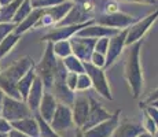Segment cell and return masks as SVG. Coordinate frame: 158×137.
Instances as JSON below:
<instances>
[{"instance_id": "obj_31", "label": "cell", "mask_w": 158, "mask_h": 137, "mask_svg": "<svg viewBox=\"0 0 158 137\" xmlns=\"http://www.w3.org/2000/svg\"><path fill=\"white\" fill-rule=\"evenodd\" d=\"M92 87V81H91L89 75L87 73H83V74H78V82H77V92H83V91H87Z\"/></svg>"}, {"instance_id": "obj_44", "label": "cell", "mask_w": 158, "mask_h": 137, "mask_svg": "<svg viewBox=\"0 0 158 137\" xmlns=\"http://www.w3.org/2000/svg\"><path fill=\"white\" fill-rule=\"evenodd\" d=\"M4 96H6V93L3 92L2 89H0V104H2V103H3V99H4Z\"/></svg>"}, {"instance_id": "obj_7", "label": "cell", "mask_w": 158, "mask_h": 137, "mask_svg": "<svg viewBox=\"0 0 158 137\" xmlns=\"http://www.w3.org/2000/svg\"><path fill=\"white\" fill-rule=\"evenodd\" d=\"M96 38H88V37H80V36H73L70 38L72 51L73 55L77 56L83 63L91 62L92 54L95 52Z\"/></svg>"}, {"instance_id": "obj_36", "label": "cell", "mask_w": 158, "mask_h": 137, "mask_svg": "<svg viewBox=\"0 0 158 137\" xmlns=\"http://www.w3.org/2000/svg\"><path fill=\"white\" fill-rule=\"evenodd\" d=\"M140 107H143L144 111L147 112V114L154 119V122L158 125V108L154 107V106H151V104H146L144 106V104H142V103H140Z\"/></svg>"}, {"instance_id": "obj_4", "label": "cell", "mask_w": 158, "mask_h": 137, "mask_svg": "<svg viewBox=\"0 0 158 137\" xmlns=\"http://www.w3.org/2000/svg\"><path fill=\"white\" fill-rule=\"evenodd\" d=\"M32 110L29 108L28 103L23 100H17L14 97L6 95L2 103V117L6 118L8 122H15L25 118H30Z\"/></svg>"}, {"instance_id": "obj_14", "label": "cell", "mask_w": 158, "mask_h": 137, "mask_svg": "<svg viewBox=\"0 0 158 137\" xmlns=\"http://www.w3.org/2000/svg\"><path fill=\"white\" fill-rule=\"evenodd\" d=\"M73 112L69 106L65 104H58V108L55 111V115H54L52 121H51V127L55 130L56 133L65 132L69 127L73 125Z\"/></svg>"}, {"instance_id": "obj_46", "label": "cell", "mask_w": 158, "mask_h": 137, "mask_svg": "<svg viewBox=\"0 0 158 137\" xmlns=\"http://www.w3.org/2000/svg\"><path fill=\"white\" fill-rule=\"evenodd\" d=\"M151 106H154V107H157L158 108V100H156V102H153V103H150Z\"/></svg>"}, {"instance_id": "obj_45", "label": "cell", "mask_w": 158, "mask_h": 137, "mask_svg": "<svg viewBox=\"0 0 158 137\" xmlns=\"http://www.w3.org/2000/svg\"><path fill=\"white\" fill-rule=\"evenodd\" d=\"M68 2H73V3H83L85 0H68Z\"/></svg>"}, {"instance_id": "obj_32", "label": "cell", "mask_w": 158, "mask_h": 137, "mask_svg": "<svg viewBox=\"0 0 158 137\" xmlns=\"http://www.w3.org/2000/svg\"><path fill=\"white\" fill-rule=\"evenodd\" d=\"M15 27H17V23H14V22L0 23V42L4 40L8 34H11L15 30Z\"/></svg>"}, {"instance_id": "obj_16", "label": "cell", "mask_w": 158, "mask_h": 137, "mask_svg": "<svg viewBox=\"0 0 158 137\" xmlns=\"http://www.w3.org/2000/svg\"><path fill=\"white\" fill-rule=\"evenodd\" d=\"M56 108H58L56 97L54 96L51 92H44L43 100H41L40 107H39V114L41 115V118H43L45 122L51 123L54 115H55Z\"/></svg>"}, {"instance_id": "obj_25", "label": "cell", "mask_w": 158, "mask_h": 137, "mask_svg": "<svg viewBox=\"0 0 158 137\" xmlns=\"http://www.w3.org/2000/svg\"><path fill=\"white\" fill-rule=\"evenodd\" d=\"M62 60H63V63H65L68 71L77 73V74H83V73H85L84 63L81 62L77 56H74V55H70V56L65 58V59H62Z\"/></svg>"}, {"instance_id": "obj_40", "label": "cell", "mask_w": 158, "mask_h": 137, "mask_svg": "<svg viewBox=\"0 0 158 137\" xmlns=\"http://www.w3.org/2000/svg\"><path fill=\"white\" fill-rule=\"evenodd\" d=\"M76 137H87V136L80 127H77V130H76Z\"/></svg>"}, {"instance_id": "obj_15", "label": "cell", "mask_w": 158, "mask_h": 137, "mask_svg": "<svg viewBox=\"0 0 158 137\" xmlns=\"http://www.w3.org/2000/svg\"><path fill=\"white\" fill-rule=\"evenodd\" d=\"M120 32V29H114V27H107L99 25V23H92L89 26H85L80 30L76 36L80 37H88V38H103V37H113Z\"/></svg>"}, {"instance_id": "obj_41", "label": "cell", "mask_w": 158, "mask_h": 137, "mask_svg": "<svg viewBox=\"0 0 158 137\" xmlns=\"http://www.w3.org/2000/svg\"><path fill=\"white\" fill-rule=\"evenodd\" d=\"M14 0H0V7H4V6L10 4V3H13Z\"/></svg>"}, {"instance_id": "obj_17", "label": "cell", "mask_w": 158, "mask_h": 137, "mask_svg": "<svg viewBox=\"0 0 158 137\" xmlns=\"http://www.w3.org/2000/svg\"><path fill=\"white\" fill-rule=\"evenodd\" d=\"M144 132L146 130L142 123L125 119L118 125V127L115 129V132L113 133L111 137H138L139 135H142Z\"/></svg>"}, {"instance_id": "obj_33", "label": "cell", "mask_w": 158, "mask_h": 137, "mask_svg": "<svg viewBox=\"0 0 158 137\" xmlns=\"http://www.w3.org/2000/svg\"><path fill=\"white\" fill-rule=\"evenodd\" d=\"M109 44H110V37L98 38L96 45H95V52H99L106 56V54H107V51H109Z\"/></svg>"}, {"instance_id": "obj_30", "label": "cell", "mask_w": 158, "mask_h": 137, "mask_svg": "<svg viewBox=\"0 0 158 137\" xmlns=\"http://www.w3.org/2000/svg\"><path fill=\"white\" fill-rule=\"evenodd\" d=\"M68 2V0H32V7L33 8H50L54 6L62 4V3Z\"/></svg>"}, {"instance_id": "obj_28", "label": "cell", "mask_w": 158, "mask_h": 137, "mask_svg": "<svg viewBox=\"0 0 158 137\" xmlns=\"http://www.w3.org/2000/svg\"><path fill=\"white\" fill-rule=\"evenodd\" d=\"M36 119H37L39 126H40V137H59L58 133L51 127V125L48 122H45L39 112L36 114Z\"/></svg>"}, {"instance_id": "obj_20", "label": "cell", "mask_w": 158, "mask_h": 137, "mask_svg": "<svg viewBox=\"0 0 158 137\" xmlns=\"http://www.w3.org/2000/svg\"><path fill=\"white\" fill-rule=\"evenodd\" d=\"M74 3L73 2H65L62 4H58V6H54V7H50V8H45V14L50 15L51 19H52L54 25H59L65 17L70 13V10L73 8Z\"/></svg>"}, {"instance_id": "obj_42", "label": "cell", "mask_w": 158, "mask_h": 137, "mask_svg": "<svg viewBox=\"0 0 158 137\" xmlns=\"http://www.w3.org/2000/svg\"><path fill=\"white\" fill-rule=\"evenodd\" d=\"M139 3H147V4H154L156 0H138Z\"/></svg>"}, {"instance_id": "obj_13", "label": "cell", "mask_w": 158, "mask_h": 137, "mask_svg": "<svg viewBox=\"0 0 158 137\" xmlns=\"http://www.w3.org/2000/svg\"><path fill=\"white\" fill-rule=\"evenodd\" d=\"M120 114H121V110H117L111 115L110 119L105 121V122L96 125L92 129L84 132L85 136L87 137H111L113 133L115 132V129L118 127V125H120Z\"/></svg>"}, {"instance_id": "obj_11", "label": "cell", "mask_w": 158, "mask_h": 137, "mask_svg": "<svg viewBox=\"0 0 158 137\" xmlns=\"http://www.w3.org/2000/svg\"><path fill=\"white\" fill-rule=\"evenodd\" d=\"M127 37H128V29L120 30L115 36L110 37V44H109V51L106 54V65L105 69L110 67L111 65L115 62L118 56L123 52L124 47L127 45Z\"/></svg>"}, {"instance_id": "obj_26", "label": "cell", "mask_w": 158, "mask_h": 137, "mask_svg": "<svg viewBox=\"0 0 158 137\" xmlns=\"http://www.w3.org/2000/svg\"><path fill=\"white\" fill-rule=\"evenodd\" d=\"M54 54H55L56 56L62 58V59L73 55L70 40H62V41L54 42Z\"/></svg>"}, {"instance_id": "obj_23", "label": "cell", "mask_w": 158, "mask_h": 137, "mask_svg": "<svg viewBox=\"0 0 158 137\" xmlns=\"http://www.w3.org/2000/svg\"><path fill=\"white\" fill-rule=\"evenodd\" d=\"M25 0H14L13 3L4 6V7H0V23H7V22H13L15 13L19 8V6Z\"/></svg>"}, {"instance_id": "obj_24", "label": "cell", "mask_w": 158, "mask_h": 137, "mask_svg": "<svg viewBox=\"0 0 158 137\" xmlns=\"http://www.w3.org/2000/svg\"><path fill=\"white\" fill-rule=\"evenodd\" d=\"M19 38H21V34H17L15 32H13L11 34H8L4 40L0 42V59L4 58L6 55L13 50V48L15 47V44L19 41Z\"/></svg>"}, {"instance_id": "obj_1", "label": "cell", "mask_w": 158, "mask_h": 137, "mask_svg": "<svg viewBox=\"0 0 158 137\" xmlns=\"http://www.w3.org/2000/svg\"><path fill=\"white\" fill-rule=\"evenodd\" d=\"M32 67H35V62L30 56L18 59L10 67L0 73V89L7 96L14 97L17 100H22V96L18 92V82Z\"/></svg>"}, {"instance_id": "obj_6", "label": "cell", "mask_w": 158, "mask_h": 137, "mask_svg": "<svg viewBox=\"0 0 158 137\" xmlns=\"http://www.w3.org/2000/svg\"><path fill=\"white\" fill-rule=\"evenodd\" d=\"M95 22L107 27L124 30L131 27L133 23H136L138 19L129 14H124L121 11H118V13H114V14H103V15H99V17H95Z\"/></svg>"}, {"instance_id": "obj_29", "label": "cell", "mask_w": 158, "mask_h": 137, "mask_svg": "<svg viewBox=\"0 0 158 137\" xmlns=\"http://www.w3.org/2000/svg\"><path fill=\"white\" fill-rule=\"evenodd\" d=\"M143 111H144V110H143ZM142 125H143V127H144L146 132L150 133V135H154V136H156L157 133H158V125L154 122V119H153V118H151L146 111H144L143 123H142Z\"/></svg>"}, {"instance_id": "obj_38", "label": "cell", "mask_w": 158, "mask_h": 137, "mask_svg": "<svg viewBox=\"0 0 158 137\" xmlns=\"http://www.w3.org/2000/svg\"><path fill=\"white\" fill-rule=\"evenodd\" d=\"M156 100H158V88H157L156 91H153V92L150 93V96L147 97V100H146V103H147V104H150V103L156 102Z\"/></svg>"}, {"instance_id": "obj_2", "label": "cell", "mask_w": 158, "mask_h": 137, "mask_svg": "<svg viewBox=\"0 0 158 137\" xmlns=\"http://www.w3.org/2000/svg\"><path fill=\"white\" fill-rule=\"evenodd\" d=\"M142 40L131 45L128 55L125 60V78L128 81L132 96L138 99L143 89V73L140 66V50H142Z\"/></svg>"}, {"instance_id": "obj_39", "label": "cell", "mask_w": 158, "mask_h": 137, "mask_svg": "<svg viewBox=\"0 0 158 137\" xmlns=\"http://www.w3.org/2000/svg\"><path fill=\"white\" fill-rule=\"evenodd\" d=\"M8 137H30L28 135H25V133H22V132H19V130H17V129H11V132L8 133Z\"/></svg>"}, {"instance_id": "obj_8", "label": "cell", "mask_w": 158, "mask_h": 137, "mask_svg": "<svg viewBox=\"0 0 158 137\" xmlns=\"http://www.w3.org/2000/svg\"><path fill=\"white\" fill-rule=\"evenodd\" d=\"M158 19V8L154 10L151 14H148L143 19H139L136 23H133L128 27V37H127V45H132L135 42L140 41L142 37L147 33V30L151 27L154 22Z\"/></svg>"}, {"instance_id": "obj_50", "label": "cell", "mask_w": 158, "mask_h": 137, "mask_svg": "<svg viewBox=\"0 0 158 137\" xmlns=\"http://www.w3.org/2000/svg\"><path fill=\"white\" fill-rule=\"evenodd\" d=\"M157 135H158V133H157Z\"/></svg>"}, {"instance_id": "obj_47", "label": "cell", "mask_w": 158, "mask_h": 137, "mask_svg": "<svg viewBox=\"0 0 158 137\" xmlns=\"http://www.w3.org/2000/svg\"><path fill=\"white\" fill-rule=\"evenodd\" d=\"M0 137H8V133H0Z\"/></svg>"}, {"instance_id": "obj_37", "label": "cell", "mask_w": 158, "mask_h": 137, "mask_svg": "<svg viewBox=\"0 0 158 137\" xmlns=\"http://www.w3.org/2000/svg\"><path fill=\"white\" fill-rule=\"evenodd\" d=\"M13 126H11V122H8L6 118L0 117V133H10Z\"/></svg>"}, {"instance_id": "obj_18", "label": "cell", "mask_w": 158, "mask_h": 137, "mask_svg": "<svg viewBox=\"0 0 158 137\" xmlns=\"http://www.w3.org/2000/svg\"><path fill=\"white\" fill-rule=\"evenodd\" d=\"M43 96H44V84H43V81H41V78L37 75L32 85V89H30V92H29L28 100H26L29 108L32 110L33 112H37L41 100H43Z\"/></svg>"}, {"instance_id": "obj_9", "label": "cell", "mask_w": 158, "mask_h": 137, "mask_svg": "<svg viewBox=\"0 0 158 137\" xmlns=\"http://www.w3.org/2000/svg\"><path fill=\"white\" fill-rule=\"evenodd\" d=\"M95 23V18L88 22H84V23H78V25H69V26H56V29L51 30L50 33L44 36L41 38V41H45V42H56V41H62V40H69L72 38L73 36H76L78 32H80L83 27L85 26H89Z\"/></svg>"}, {"instance_id": "obj_21", "label": "cell", "mask_w": 158, "mask_h": 137, "mask_svg": "<svg viewBox=\"0 0 158 137\" xmlns=\"http://www.w3.org/2000/svg\"><path fill=\"white\" fill-rule=\"evenodd\" d=\"M43 14H44V8H33V11L30 13L29 17L25 18V19L19 23V25H17V27H15L14 32L17 33V34H22V33L28 32L30 27H35L36 26V23H37L39 19L43 17Z\"/></svg>"}, {"instance_id": "obj_3", "label": "cell", "mask_w": 158, "mask_h": 137, "mask_svg": "<svg viewBox=\"0 0 158 137\" xmlns=\"http://www.w3.org/2000/svg\"><path fill=\"white\" fill-rule=\"evenodd\" d=\"M56 66H58V59H56V55L54 54V42H47L43 59L36 66V74L41 78L44 88L48 91L52 89Z\"/></svg>"}, {"instance_id": "obj_48", "label": "cell", "mask_w": 158, "mask_h": 137, "mask_svg": "<svg viewBox=\"0 0 158 137\" xmlns=\"http://www.w3.org/2000/svg\"><path fill=\"white\" fill-rule=\"evenodd\" d=\"M125 2H133V3H139L138 0H125Z\"/></svg>"}, {"instance_id": "obj_10", "label": "cell", "mask_w": 158, "mask_h": 137, "mask_svg": "<svg viewBox=\"0 0 158 137\" xmlns=\"http://www.w3.org/2000/svg\"><path fill=\"white\" fill-rule=\"evenodd\" d=\"M89 114H88V118H87V122L84 123L83 126V132H87V130L92 129V127H95L96 125L105 122V121L110 119L111 118V114L107 111L101 103H98L94 97H89Z\"/></svg>"}, {"instance_id": "obj_27", "label": "cell", "mask_w": 158, "mask_h": 137, "mask_svg": "<svg viewBox=\"0 0 158 137\" xmlns=\"http://www.w3.org/2000/svg\"><path fill=\"white\" fill-rule=\"evenodd\" d=\"M33 11V7H32V0H25V2L22 3V4L19 6V8L17 10V13H15V17H14V23H17V25H19L21 22H22L25 18H28L30 13Z\"/></svg>"}, {"instance_id": "obj_5", "label": "cell", "mask_w": 158, "mask_h": 137, "mask_svg": "<svg viewBox=\"0 0 158 137\" xmlns=\"http://www.w3.org/2000/svg\"><path fill=\"white\" fill-rule=\"evenodd\" d=\"M84 69H85L87 74L89 75L91 81H92V87L95 88L96 92H98L99 95H102L105 99H109V100L113 99V96H111L110 87H109L107 78H106L103 69L96 67V66H94L91 62L84 63Z\"/></svg>"}, {"instance_id": "obj_19", "label": "cell", "mask_w": 158, "mask_h": 137, "mask_svg": "<svg viewBox=\"0 0 158 137\" xmlns=\"http://www.w3.org/2000/svg\"><path fill=\"white\" fill-rule=\"evenodd\" d=\"M11 126L30 137H40V126H39V122H37V119H33L32 117L11 122Z\"/></svg>"}, {"instance_id": "obj_12", "label": "cell", "mask_w": 158, "mask_h": 137, "mask_svg": "<svg viewBox=\"0 0 158 137\" xmlns=\"http://www.w3.org/2000/svg\"><path fill=\"white\" fill-rule=\"evenodd\" d=\"M89 97H87L84 93L78 92V95L74 97V103H73V121H74L76 126L83 129L84 123L87 122L88 114H89Z\"/></svg>"}, {"instance_id": "obj_49", "label": "cell", "mask_w": 158, "mask_h": 137, "mask_svg": "<svg viewBox=\"0 0 158 137\" xmlns=\"http://www.w3.org/2000/svg\"><path fill=\"white\" fill-rule=\"evenodd\" d=\"M0 115H2V104H0Z\"/></svg>"}, {"instance_id": "obj_43", "label": "cell", "mask_w": 158, "mask_h": 137, "mask_svg": "<svg viewBox=\"0 0 158 137\" xmlns=\"http://www.w3.org/2000/svg\"><path fill=\"white\" fill-rule=\"evenodd\" d=\"M138 137H157V136H154V135H150V133L144 132V133H142V135H139Z\"/></svg>"}, {"instance_id": "obj_35", "label": "cell", "mask_w": 158, "mask_h": 137, "mask_svg": "<svg viewBox=\"0 0 158 137\" xmlns=\"http://www.w3.org/2000/svg\"><path fill=\"white\" fill-rule=\"evenodd\" d=\"M91 63L94 66L99 69H105V65H106V56L99 52H94L92 54V58H91Z\"/></svg>"}, {"instance_id": "obj_22", "label": "cell", "mask_w": 158, "mask_h": 137, "mask_svg": "<svg viewBox=\"0 0 158 137\" xmlns=\"http://www.w3.org/2000/svg\"><path fill=\"white\" fill-rule=\"evenodd\" d=\"M36 77H37V74H36V66H35V67L30 69L29 71L21 78V81L18 82V92L22 96L23 102L28 100L29 92H30V89H32V85H33V82H35Z\"/></svg>"}, {"instance_id": "obj_34", "label": "cell", "mask_w": 158, "mask_h": 137, "mask_svg": "<svg viewBox=\"0 0 158 137\" xmlns=\"http://www.w3.org/2000/svg\"><path fill=\"white\" fill-rule=\"evenodd\" d=\"M77 82H78V74L77 73L69 71L68 75H66V85H68V88L72 92H74L77 89Z\"/></svg>"}]
</instances>
